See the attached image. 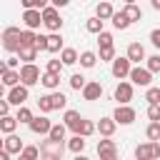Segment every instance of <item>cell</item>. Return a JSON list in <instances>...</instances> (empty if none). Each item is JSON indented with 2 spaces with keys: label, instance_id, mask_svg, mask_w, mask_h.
Returning a JSON list of instances; mask_svg holds the SVG:
<instances>
[{
  "label": "cell",
  "instance_id": "obj_13",
  "mask_svg": "<svg viewBox=\"0 0 160 160\" xmlns=\"http://www.w3.org/2000/svg\"><path fill=\"white\" fill-rule=\"evenodd\" d=\"M98 155H100V160H115V158H118V148H115V142H112L110 138L100 140V142H98Z\"/></svg>",
  "mask_w": 160,
  "mask_h": 160
},
{
  "label": "cell",
  "instance_id": "obj_46",
  "mask_svg": "<svg viewBox=\"0 0 160 160\" xmlns=\"http://www.w3.org/2000/svg\"><path fill=\"white\" fill-rule=\"evenodd\" d=\"M35 48L38 50H48V35H38L35 38Z\"/></svg>",
  "mask_w": 160,
  "mask_h": 160
},
{
  "label": "cell",
  "instance_id": "obj_26",
  "mask_svg": "<svg viewBox=\"0 0 160 160\" xmlns=\"http://www.w3.org/2000/svg\"><path fill=\"white\" fill-rule=\"evenodd\" d=\"M78 58H80V55H78L75 48H62V50H60V60H62V65H75Z\"/></svg>",
  "mask_w": 160,
  "mask_h": 160
},
{
  "label": "cell",
  "instance_id": "obj_15",
  "mask_svg": "<svg viewBox=\"0 0 160 160\" xmlns=\"http://www.w3.org/2000/svg\"><path fill=\"white\" fill-rule=\"evenodd\" d=\"M100 95H102V85L98 82V80H90V82H85V88H82V98L85 100H100Z\"/></svg>",
  "mask_w": 160,
  "mask_h": 160
},
{
  "label": "cell",
  "instance_id": "obj_31",
  "mask_svg": "<svg viewBox=\"0 0 160 160\" xmlns=\"http://www.w3.org/2000/svg\"><path fill=\"white\" fill-rule=\"evenodd\" d=\"M65 132H68V125H65V122H58V125L50 128L48 138H52V140H65Z\"/></svg>",
  "mask_w": 160,
  "mask_h": 160
},
{
  "label": "cell",
  "instance_id": "obj_24",
  "mask_svg": "<svg viewBox=\"0 0 160 160\" xmlns=\"http://www.w3.org/2000/svg\"><path fill=\"white\" fill-rule=\"evenodd\" d=\"M0 80H2L8 88H12V85H18V82H20V70H15V68H8V70L0 75Z\"/></svg>",
  "mask_w": 160,
  "mask_h": 160
},
{
  "label": "cell",
  "instance_id": "obj_44",
  "mask_svg": "<svg viewBox=\"0 0 160 160\" xmlns=\"http://www.w3.org/2000/svg\"><path fill=\"white\" fill-rule=\"evenodd\" d=\"M22 2V8H45V5H50V0H20Z\"/></svg>",
  "mask_w": 160,
  "mask_h": 160
},
{
  "label": "cell",
  "instance_id": "obj_41",
  "mask_svg": "<svg viewBox=\"0 0 160 160\" xmlns=\"http://www.w3.org/2000/svg\"><path fill=\"white\" fill-rule=\"evenodd\" d=\"M85 82H88V80H85L80 72L70 75V88H72V90H82V88H85Z\"/></svg>",
  "mask_w": 160,
  "mask_h": 160
},
{
  "label": "cell",
  "instance_id": "obj_2",
  "mask_svg": "<svg viewBox=\"0 0 160 160\" xmlns=\"http://www.w3.org/2000/svg\"><path fill=\"white\" fill-rule=\"evenodd\" d=\"M65 142L62 140H52V138H48V140H42L40 142V158H48V160H60L62 158V152H65Z\"/></svg>",
  "mask_w": 160,
  "mask_h": 160
},
{
  "label": "cell",
  "instance_id": "obj_33",
  "mask_svg": "<svg viewBox=\"0 0 160 160\" xmlns=\"http://www.w3.org/2000/svg\"><path fill=\"white\" fill-rule=\"evenodd\" d=\"M148 140H160V120H150V125L145 128Z\"/></svg>",
  "mask_w": 160,
  "mask_h": 160
},
{
  "label": "cell",
  "instance_id": "obj_55",
  "mask_svg": "<svg viewBox=\"0 0 160 160\" xmlns=\"http://www.w3.org/2000/svg\"><path fill=\"white\" fill-rule=\"evenodd\" d=\"M2 142H5V140H2V138H0V148H2Z\"/></svg>",
  "mask_w": 160,
  "mask_h": 160
},
{
  "label": "cell",
  "instance_id": "obj_40",
  "mask_svg": "<svg viewBox=\"0 0 160 160\" xmlns=\"http://www.w3.org/2000/svg\"><path fill=\"white\" fill-rule=\"evenodd\" d=\"M145 100H148V102H160V88L148 85V90H145Z\"/></svg>",
  "mask_w": 160,
  "mask_h": 160
},
{
  "label": "cell",
  "instance_id": "obj_48",
  "mask_svg": "<svg viewBox=\"0 0 160 160\" xmlns=\"http://www.w3.org/2000/svg\"><path fill=\"white\" fill-rule=\"evenodd\" d=\"M150 42H152V45L160 50V28H155V30L150 32Z\"/></svg>",
  "mask_w": 160,
  "mask_h": 160
},
{
  "label": "cell",
  "instance_id": "obj_3",
  "mask_svg": "<svg viewBox=\"0 0 160 160\" xmlns=\"http://www.w3.org/2000/svg\"><path fill=\"white\" fill-rule=\"evenodd\" d=\"M20 28H15V25H10V28H5L2 30V35H0V45L8 50V52H18L20 50Z\"/></svg>",
  "mask_w": 160,
  "mask_h": 160
},
{
  "label": "cell",
  "instance_id": "obj_21",
  "mask_svg": "<svg viewBox=\"0 0 160 160\" xmlns=\"http://www.w3.org/2000/svg\"><path fill=\"white\" fill-rule=\"evenodd\" d=\"M40 82H42L48 90H58V88H60V75H58V72H48V70H45V72L40 75Z\"/></svg>",
  "mask_w": 160,
  "mask_h": 160
},
{
  "label": "cell",
  "instance_id": "obj_11",
  "mask_svg": "<svg viewBox=\"0 0 160 160\" xmlns=\"http://www.w3.org/2000/svg\"><path fill=\"white\" fill-rule=\"evenodd\" d=\"M112 118H115L118 125H130V122H135V110L125 102V105H118V108H115Z\"/></svg>",
  "mask_w": 160,
  "mask_h": 160
},
{
  "label": "cell",
  "instance_id": "obj_18",
  "mask_svg": "<svg viewBox=\"0 0 160 160\" xmlns=\"http://www.w3.org/2000/svg\"><path fill=\"white\" fill-rule=\"evenodd\" d=\"M62 120H65V125H68V130H72V132H78V130H80V122H82V115H80L78 110H65V115H62Z\"/></svg>",
  "mask_w": 160,
  "mask_h": 160
},
{
  "label": "cell",
  "instance_id": "obj_10",
  "mask_svg": "<svg viewBox=\"0 0 160 160\" xmlns=\"http://www.w3.org/2000/svg\"><path fill=\"white\" fill-rule=\"evenodd\" d=\"M130 68H132V62H130V58L125 55V58H115L112 60V78H118V80H125L128 75H130Z\"/></svg>",
  "mask_w": 160,
  "mask_h": 160
},
{
  "label": "cell",
  "instance_id": "obj_28",
  "mask_svg": "<svg viewBox=\"0 0 160 160\" xmlns=\"http://www.w3.org/2000/svg\"><path fill=\"white\" fill-rule=\"evenodd\" d=\"M60 50H62V38H60L58 32H50V35H48V52L55 55V52H60Z\"/></svg>",
  "mask_w": 160,
  "mask_h": 160
},
{
  "label": "cell",
  "instance_id": "obj_30",
  "mask_svg": "<svg viewBox=\"0 0 160 160\" xmlns=\"http://www.w3.org/2000/svg\"><path fill=\"white\" fill-rule=\"evenodd\" d=\"M110 20H112V28H115V30H125V28H130V20L125 18L122 10H120V12H112Z\"/></svg>",
  "mask_w": 160,
  "mask_h": 160
},
{
  "label": "cell",
  "instance_id": "obj_25",
  "mask_svg": "<svg viewBox=\"0 0 160 160\" xmlns=\"http://www.w3.org/2000/svg\"><path fill=\"white\" fill-rule=\"evenodd\" d=\"M68 150H70V152H78V155H80V152L85 150V138H82L80 132H75V135H72V138L68 140Z\"/></svg>",
  "mask_w": 160,
  "mask_h": 160
},
{
  "label": "cell",
  "instance_id": "obj_4",
  "mask_svg": "<svg viewBox=\"0 0 160 160\" xmlns=\"http://www.w3.org/2000/svg\"><path fill=\"white\" fill-rule=\"evenodd\" d=\"M42 25L50 30V32H58L62 28V20H60V12L55 5H45L42 8Z\"/></svg>",
  "mask_w": 160,
  "mask_h": 160
},
{
  "label": "cell",
  "instance_id": "obj_5",
  "mask_svg": "<svg viewBox=\"0 0 160 160\" xmlns=\"http://www.w3.org/2000/svg\"><path fill=\"white\" fill-rule=\"evenodd\" d=\"M20 82L28 85V88H32L35 82H40V68L35 62H25L20 68Z\"/></svg>",
  "mask_w": 160,
  "mask_h": 160
},
{
  "label": "cell",
  "instance_id": "obj_23",
  "mask_svg": "<svg viewBox=\"0 0 160 160\" xmlns=\"http://www.w3.org/2000/svg\"><path fill=\"white\" fill-rule=\"evenodd\" d=\"M122 12H125V18H128L130 22H138V20H142V10H140L135 2H125Z\"/></svg>",
  "mask_w": 160,
  "mask_h": 160
},
{
  "label": "cell",
  "instance_id": "obj_42",
  "mask_svg": "<svg viewBox=\"0 0 160 160\" xmlns=\"http://www.w3.org/2000/svg\"><path fill=\"white\" fill-rule=\"evenodd\" d=\"M148 118L160 120V102H148Z\"/></svg>",
  "mask_w": 160,
  "mask_h": 160
},
{
  "label": "cell",
  "instance_id": "obj_34",
  "mask_svg": "<svg viewBox=\"0 0 160 160\" xmlns=\"http://www.w3.org/2000/svg\"><path fill=\"white\" fill-rule=\"evenodd\" d=\"M95 130H98V128H95V122H92V120H85V118H82V122H80V130H78V132H80L82 138H90V135H92Z\"/></svg>",
  "mask_w": 160,
  "mask_h": 160
},
{
  "label": "cell",
  "instance_id": "obj_12",
  "mask_svg": "<svg viewBox=\"0 0 160 160\" xmlns=\"http://www.w3.org/2000/svg\"><path fill=\"white\" fill-rule=\"evenodd\" d=\"M28 128H30V132H35V135H48L50 128H52V122H50L45 115H38V118H32V120L28 122Z\"/></svg>",
  "mask_w": 160,
  "mask_h": 160
},
{
  "label": "cell",
  "instance_id": "obj_22",
  "mask_svg": "<svg viewBox=\"0 0 160 160\" xmlns=\"http://www.w3.org/2000/svg\"><path fill=\"white\" fill-rule=\"evenodd\" d=\"M15 130H18V118H12L10 112L2 115V118H0V132L10 135V132H15Z\"/></svg>",
  "mask_w": 160,
  "mask_h": 160
},
{
  "label": "cell",
  "instance_id": "obj_52",
  "mask_svg": "<svg viewBox=\"0 0 160 160\" xmlns=\"http://www.w3.org/2000/svg\"><path fill=\"white\" fill-rule=\"evenodd\" d=\"M5 70H8V60H0V75H2Z\"/></svg>",
  "mask_w": 160,
  "mask_h": 160
},
{
  "label": "cell",
  "instance_id": "obj_19",
  "mask_svg": "<svg viewBox=\"0 0 160 160\" xmlns=\"http://www.w3.org/2000/svg\"><path fill=\"white\" fill-rule=\"evenodd\" d=\"M128 58H130V62H138L140 65V60H145V48L140 42H130L128 45Z\"/></svg>",
  "mask_w": 160,
  "mask_h": 160
},
{
  "label": "cell",
  "instance_id": "obj_45",
  "mask_svg": "<svg viewBox=\"0 0 160 160\" xmlns=\"http://www.w3.org/2000/svg\"><path fill=\"white\" fill-rule=\"evenodd\" d=\"M98 42H100V48L112 45V35H110V32H105V30H100V32H98Z\"/></svg>",
  "mask_w": 160,
  "mask_h": 160
},
{
  "label": "cell",
  "instance_id": "obj_47",
  "mask_svg": "<svg viewBox=\"0 0 160 160\" xmlns=\"http://www.w3.org/2000/svg\"><path fill=\"white\" fill-rule=\"evenodd\" d=\"M8 112H10V100L8 98H0V118L8 115Z\"/></svg>",
  "mask_w": 160,
  "mask_h": 160
},
{
  "label": "cell",
  "instance_id": "obj_29",
  "mask_svg": "<svg viewBox=\"0 0 160 160\" xmlns=\"http://www.w3.org/2000/svg\"><path fill=\"white\" fill-rule=\"evenodd\" d=\"M112 12H115V10H112V5H110V2H98V8H95V15H98L100 20H110V18H112Z\"/></svg>",
  "mask_w": 160,
  "mask_h": 160
},
{
  "label": "cell",
  "instance_id": "obj_6",
  "mask_svg": "<svg viewBox=\"0 0 160 160\" xmlns=\"http://www.w3.org/2000/svg\"><path fill=\"white\" fill-rule=\"evenodd\" d=\"M135 158L138 160H152V158H160V142L158 140H150V142H142L135 148Z\"/></svg>",
  "mask_w": 160,
  "mask_h": 160
},
{
  "label": "cell",
  "instance_id": "obj_1",
  "mask_svg": "<svg viewBox=\"0 0 160 160\" xmlns=\"http://www.w3.org/2000/svg\"><path fill=\"white\" fill-rule=\"evenodd\" d=\"M68 105V98L60 92V90H50L48 95H40L38 98V108L40 112H52V110H60Z\"/></svg>",
  "mask_w": 160,
  "mask_h": 160
},
{
  "label": "cell",
  "instance_id": "obj_17",
  "mask_svg": "<svg viewBox=\"0 0 160 160\" xmlns=\"http://www.w3.org/2000/svg\"><path fill=\"white\" fill-rule=\"evenodd\" d=\"M2 148H5L10 155H20V150H22L25 145H22V138H18L15 132H10V135L5 138V142H2Z\"/></svg>",
  "mask_w": 160,
  "mask_h": 160
},
{
  "label": "cell",
  "instance_id": "obj_16",
  "mask_svg": "<svg viewBox=\"0 0 160 160\" xmlns=\"http://www.w3.org/2000/svg\"><path fill=\"white\" fill-rule=\"evenodd\" d=\"M95 128H98V132H100L102 138H112L118 122H115V118H100V122H98Z\"/></svg>",
  "mask_w": 160,
  "mask_h": 160
},
{
  "label": "cell",
  "instance_id": "obj_53",
  "mask_svg": "<svg viewBox=\"0 0 160 160\" xmlns=\"http://www.w3.org/2000/svg\"><path fill=\"white\" fill-rule=\"evenodd\" d=\"M5 88H8V85H5L2 80H0V98H5V95H8V92H5Z\"/></svg>",
  "mask_w": 160,
  "mask_h": 160
},
{
  "label": "cell",
  "instance_id": "obj_7",
  "mask_svg": "<svg viewBox=\"0 0 160 160\" xmlns=\"http://www.w3.org/2000/svg\"><path fill=\"white\" fill-rule=\"evenodd\" d=\"M130 82L132 85H140V88H148L150 82H152V72L148 70V68H140V65H135V68H130Z\"/></svg>",
  "mask_w": 160,
  "mask_h": 160
},
{
  "label": "cell",
  "instance_id": "obj_37",
  "mask_svg": "<svg viewBox=\"0 0 160 160\" xmlns=\"http://www.w3.org/2000/svg\"><path fill=\"white\" fill-rule=\"evenodd\" d=\"M35 30H30V28H25L22 32H20V45H35Z\"/></svg>",
  "mask_w": 160,
  "mask_h": 160
},
{
  "label": "cell",
  "instance_id": "obj_54",
  "mask_svg": "<svg viewBox=\"0 0 160 160\" xmlns=\"http://www.w3.org/2000/svg\"><path fill=\"white\" fill-rule=\"evenodd\" d=\"M150 2H152V8H155V10H160V0H150Z\"/></svg>",
  "mask_w": 160,
  "mask_h": 160
},
{
  "label": "cell",
  "instance_id": "obj_32",
  "mask_svg": "<svg viewBox=\"0 0 160 160\" xmlns=\"http://www.w3.org/2000/svg\"><path fill=\"white\" fill-rule=\"evenodd\" d=\"M15 118H18V122H25V125H28V122H30L35 115H32V110H30V108H25V105H18V112H15Z\"/></svg>",
  "mask_w": 160,
  "mask_h": 160
},
{
  "label": "cell",
  "instance_id": "obj_49",
  "mask_svg": "<svg viewBox=\"0 0 160 160\" xmlns=\"http://www.w3.org/2000/svg\"><path fill=\"white\" fill-rule=\"evenodd\" d=\"M68 2H70V0H50V5H55L58 10H60V8H65Z\"/></svg>",
  "mask_w": 160,
  "mask_h": 160
},
{
  "label": "cell",
  "instance_id": "obj_36",
  "mask_svg": "<svg viewBox=\"0 0 160 160\" xmlns=\"http://www.w3.org/2000/svg\"><path fill=\"white\" fill-rule=\"evenodd\" d=\"M85 28H88V32H92V35H98L100 30H102V20L95 15V18H90L88 22H85Z\"/></svg>",
  "mask_w": 160,
  "mask_h": 160
},
{
  "label": "cell",
  "instance_id": "obj_43",
  "mask_svg": "<svg viewBox=\"0 0 160 160\" xmlns=\"http://www.w3.org/2000/svg\"><path fill=\"white\" fill-rule=\"evenodd\" d=\"M45 70L48 72H62V60H48V65H45Z\"/></svg>",
  "mask_w": 160,
  "mask_h": 160
},
{
  "label": "cell",
  "instance_id": "obj_56",
  "mask_svg": "<svg viewBox=\"0 0 160 160\" xmlns=\"http://www.w3.org/2000/svg\"><path fill=\"white\" fill-rule=\"evenodd\" d=\"M125 2H135V0H125Z\"/></svg>",
  "mask_w": 160,
  "mask_h": 160
},
{
  "label": "cell",
  "instance_id": "obj_38",
  "mask_svg": "<svg viewBox=\"0 0 160 160\" xmlns=\"http://www.w3.org/2000/svg\"><path fill=\"white\" fill-rule=\"evenodd\" d=\"M145 68L155 75V72H160V55H150V58H145Z\"/></svg>",
  "mask_w": 160,
  "mask_h": 160
},
{
  "label": "cell",
  "instance_id": "obj_39",
  "mask_svg": "<svg viewBox=\"0 0 160 160\" xmlns=\"http://www.w3.org/2000/svg\"><path fill=\"white\" fill-rule=\"evenodd\" d=\"M100 60H105V62H112L115 60V48L112 45H105V48H100V55H98Z\"/></svg>",
  "mask_w": 160,
  "mask_h": 160
},
{
  "label": "cell",
  "instance_id": "obj_20",
  "mask_svg": "<svg viewBox=\"0 0 160 160\" xmlns=\"http://www.w3.org/2000/svg\"><path fill=\"white\" fill-rule=\"evenodd\" d=\"M38 48L35 45H20V50H18V58L22 60V62H32L35 58H38Z\"/></svg>",
  "mask_w": 160,
  "mask_h": 160
},
{
  "label": "cell",
  "instance_id": "obj_14",
  "mask_svg": "<svg viewBox=\"0 0 160 160\" xmlns=\"http://www.w3.org/2000/svg\"><path fill=\"white\" fill-rule=\"evenodd\" d=\"M115 100H118L120 105L130 102V100H132V82L120 80V82H118V88H115Z\"/></svg>",
  "mask_w": 160,
  "mask_h": 160
},
{
  "label": "cell",
  "instance_id": "obj_8",
  "mask_svg": "<svg viewBox=\"0 0 160 160\" xmlns=\"http://www.w3.org/2000/svg\"><path fill=\"white\" fill-rule=\"evenodd\" d=\"M28 98H30V90H28V85H22V82H18V85H12V88L8 90L10 105H25Z\"/></svg>",
  "mask_w": 160,
  "mask_h": 160
},
{
  "label": "cell",
  "instance_id": "obj_9",
  "mask_svg": "<svg viewBox=\"0 0 160 160\" xmlns=\"http://www.w3.org/2000/svg\"><path fill=\"white\" fill-rule=\"evenodd\" d=\"M22 22H25V28L38 30V28L42 25V10H40V8H25V12H22Z\"/></svg>",
  "mask_w": 160,
  "mask_h": 160
},
{
  "label": "cell",
  "instance_id": "obj_51",
  "mask_svg": "<svg viewBox=\"0 0 160 160\" xmlns=\"http://www.w3.org/2000/svg\"><path fill=\"white\" fill-rule=\"evenodd\" d=\"M8 158H10V152H8L5 148H0V160H8Z\"/></svg>",
  "mask_w": 160,
  "mask_h": 160
},
{
  "label": "cell",
  "instance_id": "obj_50",
  "mask_svg": "<svg viewBox=\"0 0 160 160\" xmlns=\"http://www.w3.org/2000/svg\"><path fill=\"white\" fill-rule=\"evenodd\" d=\"M18 62H20V58H8V68H18Z\"/></svg>",
  "mask_w": 160,
  "mask_h": 160
},
{
  "label": "cell",
  "instance_id": "obj_27",
  "mask_svg": "<svg viewBox=\"0 0 160 160\" xmlns=\"http://www.w3.org/2000/svg\"><path fill=\"white\" fill-rule=\"evenodd\" d=\"M98 60H100V58H98L92 50H85V52H80V58H78V62H80L82 68H95Z\"/></svg>",
  "mask_w": 160,
  "mask_h": 160
},
{
  "label": "cell",
  "instance_id": "obj_35",
  "mask_svg": "<svg viewBox=\"0 0 160 160\" xmlns=\"http://www.w3.org/2000/svg\"><path fill=\"white\" fill-rule=\"evenodd\" d=\"M40 155V148H35V145H25L22 150H20V158L22 160H35Z\"/></svg>",
  "mask_w": 160,
  "mask_h": 160
}]
</instances>
